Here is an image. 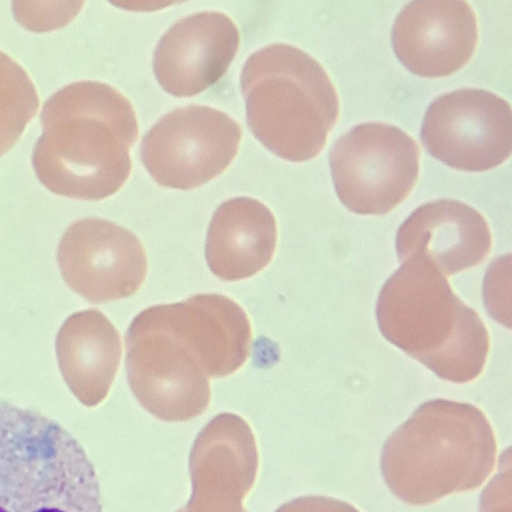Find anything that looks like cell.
<instances>
[{
    "label": "cell",
    "mask_w": 512,
    "mask_h": 512,
    "mask_svg": "<svg viewBox=\"0 0 512 512\" xmlns=\"http://www.w3.org/2000/svg\"><path fill=\"white\" fill-rule=\"evenodd\" d=\"M38 107V94L29 75L0 50V156L16 144Z\"/></svg>",
    "instance_id": "ac0fdd59"
},
{
    "label": "cell",
    "mask_w": 512,
    "mask_h": 512,
    "mask_svg": "<svg viewBox=\"0 0 512 512\" xmlns=\"http://www.w3.org/2000/svg\"><path fill=\"white\" fill-rule=\"evenodd\" d=\"M161 307L199 353L209 378L228 376L247 361L251 325L246 312L232 299L220 294H197Z\"/></svg>",
    "instance_id": "2e32d148"
},
{
    "label": "cell",
    "mask_w": 512,
    "mask_h": 512,
    "mask_svg": "<svg viewBox=\"0 0 512 512\" xmlns=\"http://www.w3.org/2000/svg\"><path fill=\"white\" fill-rule=\"evenodd\" d=\"M496 454L493 428L478 407L434 399L387 438L381 471L398 499L427 505L480 487L495 469Z\"/></svg>",
    "instance_id": "7a4b0ae2"
},
{
    "label": "cell",
    "mask_w": 512,
    "mask_h": 512,
    "mask_svg": "<svg viewBox=\"0 0 512 512\" xmlns=\"http://www.w3.org/2000/svg\"><path fill=\"white\" fill-rule=\"evenodd\" d=\"M0 512H102L99 479L78 439L1 398Z\"/></svg>",
    "instance_id": "277c9868"
},
{
    "label": "cell",
    "mask_w": 512,
    "mask_h": 512,
    "mask_svg": "<svg viewBox=\"0 0 512 512\" xmlns=\"http://www.w3.org/2000/svg\"><path fill=\"white\" fill-rule=\"evenodd\" d=\"M376 316L390 343L441 379L467 383L483 371L490 345L483 321L426 259L402 262L380 291Z\"/></svg>",
    "instance_id": "3957f363"
},
{
    "label": "cell",
    "mask_w": 512,
    "mask_h": 512,
    "mask_svg": "<svg viewBox=\"0 0 512 512\" xmlns=\"http://www.w3.org/2000/svg\"><path fill=\"white\" fill-rule=\"evenodd\" d=\"M420 152L418 143L396 126H354L334 143L329 156L338 198L357 214L390 212L414 188Z\"/></svg>",
    "instance_id": "52a82bcc"
},
{
    "label": "cell",
    "mask_w": 512,
    "mask_h": 512,
    "mask_svg": "<svg viewBox=\"0 0 512 512\" xmlns=\"http://www.w3.org/2000/svg\"><path fill=\"white\" fill-rule=\"evenodd\" d=\"M57 261L66 284L94 304L132 296L148 269L144 247L135 234L97 217L67 227L58 245Z\"/></svg>",
    "instance_id": "30bf717a"
},
{
    "label": "cell",
    "mask_w": 512,
    "mask_h": 512,
    "mask_svg": "<svg viewBox=\"0 0 512 512\" xmlns=\"http://www.w3.org/2000/svg\"><path fill=\"white\" fill-rule=\"evenodd\" d=\"M60 372L74 396L92 407L108 395L121 355V337L105 314L88 309L71 314L56 337Z\"/></svg>",
    "instance_id": "e0dca14e"
},
{
    "label": "cell",
    "mask_w": 512,
    "mask_h": 512,
    "mask_svg": "<svg viewBox=\"0 0 512 512\" xmlns=\"http://www.w3.org/2000/svg\"><path fill=\"white\" fill-rule=\"evenodd\" d=\"M125 344L128 384L146 411L167 422L188 421L206 411L211 390L202 359L157 305L135 316Z\"/></svg>",
    "instance_id": "8992f818"
},
{
    "label": "cell",
    "mask_w": 512,
    "mask_h": 512,
    "mask_svg": "<svg viewBox=\"0 0 512 512\" xmlns=\"http://www.w3.org/2000/svg\"><path fill=\"white\" fill-rule=\"evenodd\" d=\"M256 439L239 415H216L200 431L189 457L192 494L177 512H247L242 500L258 471Z\"/></svg>",
    "instance_id": "8fae6325"
},
{
    "label": "cell",
    "mask_w": 512,
    "mask_h": 512,
    "mask_svg": "<svg viewBox=\"0 0 512 512\" xmlns=\"http://www.w3.org/2000/svg\"><path fill=\"white\" fill-rule=\"evenodd\" d=\"M274 512H360L351 504L324 496H303L293 499Z\"/></svg>",
    "instance_id": "ffe728a7"
},
{
    "label": "cell",
    "mask_w": 512,
    "mask_h": 512,
    "mask_svg": "<svg viewBox=\"0 0 512 512\" xmlns=\"http://www.w3.org/2000/svg\"><path fill=\"white\" fill-rule=\"evenodd\" d=\"M242 130L226 113L203 105L176 108L141 142L143 165L163 187L192 190L220 175L236 156Z\"/></svg>",
    "instance_id": "ba28073f"
},
{
    "label": "cell",
    "mask_w": 512,
    "mask_h": 512,
    "mask_svg": "<svg viewBox=\"0 0 512 512\" xmlns=\"http://www.w3.org/2000/svg\"><path fill=\"white\" fill-rule=\"evenodd\" d=\"M41 122L32 165L51 192L102 200L129 178L138 121L131 102L116 88L98 81L70 83L45 101Z\"/></svg>",
    "instance_id": "6da1fadb"
},
{
    "label": "cell",
    "mask_w": 512,
    "mask_h": 512,
    "mask_svg": "<svg viewBox=\"0 0 512 512\" xmlns=\"http://www.w3.org/2000/svg\"><path fill=\"white\" fill-rule=\"evenodd\" d=\"M491 247V232L482 214L453 199L421 205L401 224L396 237L400 262L426 259L444 276L479 265Z\"/></svg>",
    "instance_id": "5bb4252c"
},
{
    "label": "cell",
    "mask_w": 512,
    "mask_h": 512,
    "mask_svg": "<svg viewBox=\"0 0 512 512\" xmlns=\"http://www.w3.org/2000/svg\"><path fill=\"white\" fill-rule=\"evenodd\" d=\"M240 32L217 11L185 16L160 38L153 55L158 83L176 97H191L218 82L236 56Z\"/></svg>",
    "instance_id": "4fadbf2b"
},
{
    "label": "cell",
    "mask_w": 512,
    "mask_h": 512,
    "mask_svg": "<svg viewBox=\"0 0 512 512\" xmlns=\"http://www.w3.org/2000/svg\"><path fill=\"white\" fill-rule=\"evenodd\" d=\"M391 37L396 56L411 72L429 78L447 76L474 54L477 18L466 1H411L397 15Z\"/></svg>",
    "instance_id": "7c38bea8"
},
{
    "label": "cell",
    "mask_w": 512,
    "mask_h": 512,
    "mask_svg": "<svg viewBox=\"0 0 512 512\" xmlns=\"http://www.w3.org/2000/svg\"><path fill=\"white\" fill-rule=\"evenodd\" d=\"M498 473L485 487L480 498V512H512L510 449L500 458Z\"/></svg>",
    "instance_id": "d6986e66"
},
{
    "label": "cell",
    "mask_w": 512,
    "mask_h": 512,
    "mask_svg": "<svg viewBox=\"0 0 512 512\" xmlns=\"http://www.w3.org/2000/svg\"><path fill=\"white\" fill-rule=\"evenodd\" d=\"M241 88L253 135L272 153L304 162L323 149L339 115L336 89L323 66L289 44H272L246 60Z\"/></svg>",
    "instance_id": "5b68a950"
},
{
    "label": "cell",
    "mask_w": 512,
    "mask_h": 512,
    "mask_svg": "<svg viewBox=\"0 0 512 512\" xmlns=\"http://www.w3.org/2000/svg\"><path fill=\"white\" fill-rule=\"evenodd\" d=\"M426 150L444 164L480 172L506 161L512 150V116L507 100L473 88L437 97L421 128Z\"/></svg>",
    "instance_id": "9c48e42d"
},
{
    "label": "cell",
    "mask_w": 512,
    "mask_h": 512,
    "mask_svg": "<svg viewBox=\"0 0 512 512\" xmlns=\"http://www.w3.org/2000/svg\"><path fill=\"white\" fill-rule=\"evenodd\" d=\"M277 224L262 202L237 197L214 212L205 243L206 262L223 281H239L262 271L272 260Z\"/></svg>",
    "instance_id": "9a60e30c"
}]
</instances>
